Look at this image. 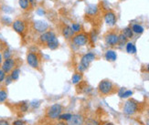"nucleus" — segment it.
<instances>
[{"label": "nucleus", "mask_w": 149, "mask_h": 125, "mask_svg": "<svg viewBox=\"0 0 149 125\" xmlns=\"http://www.w3.org/2000/svg\"><path fill=\"white\" fill-rule=\"evenodd\" d=\"M29 25H30V22H29L26 18L17 17L13 20L11 28L17 35H19L22 38H24L27 37L28 33L29 31Z\"/></svg>", "instance_id": "1"}, {"label": "nucleus", "mask_w": 149, "mask_h": 125, "mask_svg": "<svg viewBox=\"0 0 149 125\" xmlns=\"http://www.w3.org/2000/svg\"><path fill=\"white\" fill-rule=\"evenodd\" d=\"M98 91L102 96H109L118 91V88L109 80H102L98 85Z\"/></svg>", "instance_id": "2"}, {"label": "nucleus", "mask_w": 149, "mask_h": 125, "mask_svg": "<svg viewBox=\"0 0 149 125\" xmlns=\"http://www.w3.org/2000/svg\"><path fill=\"white\" fill-rule=\"evenodd\" d=\"M70 41L72 44L74 45L75 47H83V46H86L89 41H90V37L89 34L84 31H81L79 33H76L73 35V37L70 38Z\"/></svg>", "instance_id": "3"}, {"label": "nucleus", "mask_w": 149, "mask_h": 125, "mask_svg": "<svg viewBox=\"0 0 149 125\" xmlns=\"http://www.w3.org/2000/svg\"><path fill=\"white\" fill-rule=\"evenodd\" d=\"M49 29V26L47 22L41 20H34L30 22L29 25V31L33 32L34 34L40 36L42 33L46 32Z\"/></svg>", "instance_id": "4"}, {"label": "nucleus", "mask_w": 149, "mask_h": 125, "mask_svg": "<svg viewBox=\"0 0 149 125\" xmlns=\"http://www.w3.org/2000/svg\"><path fill=\"white\" fill-rule=\"evenodd\" d=\"M119 40V32L117 28L109 29L104 34V41L109 47H115L118 45Z\"/></svg>", "instance_id": "5"}, {"label": "nucleus", "mask_w": 149, "mask_h": 125, "mask_svg": "<svg viewBox=\"0 0 149 125\" xmlns=\"http://www.w3.org/2000/svg\"><path fill=\"white\" fill-rule=\"evenodd\" d=\"M27 63L32 69H40L41 64L40 54L38 51H29L27 54Z\"/></svg>", "instance_id": "6"}, {"label": "nucleus", "mask_w": 149, "mask_h": 125, "mask_svg": "<svg viewBox=\"0 0 149 125\" xmlns=\"http://www.w3.org/2000/svg\"><path fill=\"white\" fill-rule=\"evenodd\" d=\"M95 60V54L93 52H89L85 55H83L81 58V62L78 65V72L82 73L83 71H85L88 68L90 64L92 63Z\"/></svg>", "instance_id": "7"}, {"label": "nucleus", "mask_w": 149, "mask_h": 125, "mask_svg": "<svg viewBox=\"0 0 149 125\" xmlns=\"http://www.w3.org/2000/svg\"><path fill=\"white\" fill-rule=\"evenodd\" d=\"M102 17H103V20H104L105 24L109 26V27H114L116 23H117V16H116V13L111 8L103 10Z\"/></svg>", "instance_id": "8"}, {"label": "nucleus", "mask_w": 149, "mask_h": 125, "mask_svg": "<svg viewBox=\"0 0 149 125\" xmlns=\"http://www.w3.org/2000/svg\"><path fill=\"white\" fill-rule=\"evenodd\" d=\"M101 8H99L98 5H88L87 8L85 9V17L88 20L92 21L95 20V19L99 17V13H100Z\"/></svg>", "instance_id": "9"}, {"label": "nucleus", "mask_w": 149, "mask_h": 125, "mask_svg": "<svg viewBox=\"0 0 149 125\" xmlns=\"http://www.w3.org/2000/svg\"><path fill=\"white\" fill-rule=\"evenodd\" d=\"M139 110V103L134 100H128L124 105V112L127 115H133Z\"/></svg>", "instance_id": "10"}, {"label": "nucleus", "mask_w": 149, "mask_h": 125, "mask_svg": "<svg viewBox=\"0 0 149 125\" xmlns=\"http://www.w3.org/2000/svg\"><path fill=\"white\" fill-rule=\"evenodd\" d=\"M61 111H62V106L59 103H55L53 104L52 106H50L48 110V112L47 115L49 119L51 120H55L58 119L60 117V115L61 114Z\"/></svg>", "instance_id": "11"}, {"label": "nucleus", "mask_w": 149, "mask_h": 125, "mask_svg": "<svg viewBox=\"0 0 149 125\" xmlns=\"http://www.w3.org/2000/svg\"><path fill=\"white\" fill-rule=\"evenodd\" d=\"M17 67V60L14 58H10L8 60H4L0 68H1L6 74H9L10 72Z\"/></svg>", "instance_id": "12"}, {"label": "nucleus", "mask_w": 149, "mask_h": 125, "mask_svg": "<svg viewBox=\"0 0 149 125\" xmlns=\"http://www.w3.org/2000/svg\"><path fill=\"white\" fill-rule=\"evenodd\" d=\"M61 35L64 37V38L67 39V40H70V38L73 37V35L75 33L73 32V30L72 29V27L70 25L62 23L61 26Z\"/></svg>", "instance_id": "13"}, {"label": "nucleus", "mask_w": 149, "mask_h": 125, "mask_svg": "<svg viewBox=\"0 0 149 125\" xmlns=\"http://www.w3.org/2000/svg\"><path fill=\"white\" fill-rule=\"evenodd\" d=\"M53 33H54V30H52V29H49L46 32L42 33V34H40V36L38 37L37 43L38 45H40V46H44V47H46L49 38L51 37V35H52Z\"/></svg>", "instance_id": "14"}, {"label": "nucleus", "mask_w": 149, "mask_h": 125, "mask_svg": "<svg viewBox=\"0 0 149 125\" xmlns=\"http://www.w3.org/2000/svg\"><path fill=\"white\" fill-rule=\"evenodd\" d=\"M60 47V42H59V39H58L57 36H56V33L54 32L51 37L49 38V40L47 42V45H46V48L51 49V50H55L57 49L58 48Z\"/></svg>", "instance_id": "15"}, {"label": "nucleus", "mask_w": 149, "mask_h": 125, "mask_svg": "<svg viewBox=\"0 0 149 125\" xmlns=\"http://www.w3.org/2000/svg\"><path fill=\"white\" fill-rule=\"evenodd\" d=\"M84 122L83 117L80 114L72 115V117L67 121V125H82Z\"/></svg>", "instance_id": "16"}, {"label": "nucleus", "mask_w": 149, "mask_h": 125, "mask_svg": "<svg viewBox=\"0 0 149 125\" xmlns=\"http://www.w3.org/2000/svg\"><path fill=\"white\" fill-rule=\"evenodd\" d=\"M18 5H19V8L26 12H29L33 9L30 5L29 0H18Z\"/></svg>", "instance_id": "17"}, {"label": "nucleus", "mask_w": 149, "mask_h": 125, "mask_svg": "<svg viewBox=\"0 0 149 125\" xmlns=\"http://www.w3.org/2000/svg\"><path fill=\"white\" fill-rule=\"evenodd\" d=\"M106 60L108 61H115L116 58H117V54H116V52L113 49H109L105 52V55H104Z\"/></svg>", "instance_id": "18"}, {"label": "nucleus", "mask_w": 149, "mask_h": 125, "mask_svg": "<svg viewBox=\"0 0 149 125\" xmlns=\"http://www.w3.org/2000/svg\"><path fill=\"white\" fill-rule=\"evenodd\" d=\"M12 22H13V20L8 16L5 15V16L0 17V23H1L3 26H5V27H11Z\"/></svg>", "instance_id": "19"}, {"label": "nucleus", "mask_w": 149, "mask_h": 125, "mask_svg": "<svg viewBox=\"0 0 149 125\" xmlns=\"http://www.w3.org/2000/svg\"><path fill=\"white\" fill-rule=\"evenodd\" d=\"M119 96L122 99H125V98H128L133 95V91L132 90H126L125 88H122L119 90V92H118Z\"/></svg>", "instance_id": "20"}, {"label": "nucleus", "mask_w": 149, "mask_h": 125, "mask_svg": "<svg viewBox=\"0 0 149 125\" xmlns=\"http://www.w3.org/2000/svg\"><path fill=\"white\" fill-rule=\"evenodd\" d=\"M131 28H132V30H133V32L134 33V34H138V35H140V34H142V33L144 32V28H143V26H141L140 24H134L132 27H131Z\"/></svg>", "instance_id": "21"}, {"label": "nucleus", "mask_w": 149, "mask_h": 125, "mask_svg": "<svg viewBox=\"0 0 149 125\" xmlns=\"http://www.w3.org/2000/svg\"><path fill=\"white\" fill-rule=\"evenodd\" d=\"M19 74H20V69H19V68H17V67H16V68L9 73V75H10L11 78L13 80V81H16L18 80Z\"/></svg>", "instance_id": "22"}, {"label": "nucleus", "mask_w": 149, "mask_h": 125, "mask_svg": "<svg viewBox=\"0 0 149 125\" xmlns=\"http://www.w3.org/2000/svg\"><path fill=\"white\" fill-rule=\"evenodd\" d=\"M122 33H123V34H124L128 39L133 38H134V33L133 32L131 27H127V28H124V29L122 30Z\"/></svg>", "instance_id": "23"}, {"label": "nucleus", "mask_w": 149, "mask_h": 125, "mask_svg": "<svg viewBox=\"0 0 149 125\" xmlns=\"http://www.w3.org/2000/svg\"><path fill=\"white\" fill-rule=\"evenodd\" d=\"M126 51L129 54H135L136 53V47L133 42L126 43Z\"/></svg>", "instance_id": "24"}, {"label": "nucleus", "mask_w": 149, "mask_h": 125, "mask_svg": "<svg viewBox=\"0 0 149 125\" xmlns=\"http://www.w3.org/2000/svg\"><path fill=\"white\" fill-rule=\"evenodd\" d=\"M2 56L4 60H8V58H12V51L8 47H5L2 49Z\"/></svg>", "instance_id": "25"}, {"label": "nucleus", "mask_w": 149, "mask_h": 125, "mask_svg": "<svg viewBox=\"0 0 149 125\" xmlns=\"http://www.w3.org/2000/svg\"><path fill=\"white\" fill-rule=\"evenodd\" d=\"M82 80V74L81 72H77L75 73L73 76H72V82L73 84H79L81 82V81Z\"/></svg>", "instance_id": "26"}, {"label": "nucleus", "mask_w": 149, "mask_h": 125, "mask_svg": "<svg viewBox=\"0 0 149 125\" xmlns=\"http://www.w3.org/2000/svg\"><path fill=\"white\" fill-rule=\"evenodd\" d=\"M8 100V91L6 89H0V104Z\"/></svg>", "instance_id": "27"}, {"label": "nucleus", "mask_w": 149, "mask_h": 125, "mask_svg": "<svg viewBox=\"0 0 149 125\" xmlns=\"http://www.w3.org/2000/svg\"><path fill=\"white\" fill-rule=\"evenodd\" d=\"M128 42V38L123 34L122 32L119 33V40H118V45L120 46H124V45H126V43Z\"/></svg>", "instance_id": "28"}, {"label": "nucleus", "mask_w": 149, "mask_h": 125, "mask_svg": "<svg viewBox=\"0 0 149 125\" xmlns=\"http://www.w3.org/2000/svg\"><path fill=\"white\" fill-rule=\"evenodd\" d=\"M70 27H72V29L73 30V32L75 33V34L76 33H79V32L82 31V27H81V25L79 23H72Z\"/></svg>", "instance_id": "29"}, {"label": "nucleus", "mask_w": 149, "mask_h": 125, "mask_svg": "<svg viewBox=\"0 0 149 125\" xmlns=\"http://www.w3.org/2000/svg\"><path fill=\"white\" fill-rule=\"evenodd\" d=\"M1 11L4 12L5 14H9V13H12V12H13V9H12L11 6H6V5H5V6L2 5V6H1Z\"/></svg>", "instance_id": "30"}, {"label": "nucleus", "mask_w": 149, "mask_h": 125, "mask_svg": "<svg viewBox=\"0 0 149 125\" xmlns=\"http://www.w3.org/2000/svg\"><path fill=\"white\" fill-rule=\"evenodd\" d=\"M70 117H72V114H70V113H65V114H61L60 117H59V119H60V120H63V121H68Z\"/></svg>", "instance_id": "31"}, {"label": "nucleus", "mask_w": 149, "mask_h": 125, "mask_svg": "<svg viewBox=\"0 0 149 125\" xmlns=\"http://www.w3.org/2000/svg\"><path fill=\"white\" fill-rule=\"evenodd\" d=\"M5 84L6 85V86H8L9 84H11L12 83V81H13V80L11 78V77H10V75L9 74H6V78H5Z\"/></svg>", "instance_id": "32"}, {"label": "nucleus", "mask_w": 149, "mask_h": 125, "mask_svg": "<svg viewBox=\"0 0 149 125\" xmlns=\"http://www.w3.org/2000/svg\"><path fill=\"white\" fill-rule=\"evenodd\" d=\"M40 101H33L30 102V106L32 108H34V109L38 108V107H40Z\"/></svg>", "instance_id": "33"}, {"label": "nucleus", "mask_w": 149, "mask_h": 125, "mask_svg": "<svg viewBox=\"0 0 149 125\" xmlns=\"http://www.w3.org/2000/svg\"><path fill=\"white\" fill-rule=\"evenodd\" d=\"M6 74L5 73V71L1 68H0V83L4 82L5 78H6Z\"/></svg>", "instance_id": "34"}, {"label": "nucleus", "mask_w": 149, "mask_h": 125, "mask_svg": "<svg viewBox=\"0 0 149 125\" xmlns=\"http://www.w3.org/2000/svg\"><path fill=\"white\" fill-rule=\"evenodd\" d=\"M29 109V105L27 102H22L21 105H20V110L23 111V112H25V111H27Z\"/></svg>", "instance_id": "35"}, {"label": "nucleus", "mask_w": 149, "mask_h": 125, "mask_svg": "<svg viewBox=\"0 0 149 125\" xmlns=\"http://www.w3.org/2000/svg\"><path fill=\"white\" fill-rule=\"evenodd\" d=\"M13 125H25V122H23L21 120H17L13 122Z\"/></svg>", "instance_id": "36"}, {"label": "nucleus", "mask_w": 149, "mask_h": 125, "mask_svg": "<svg viewBox=\"0 0 149 125\" xmlns=\"http://www.w3.org/2000/svg\"><path fill=\"white\" fill-rule=\"evenodd\" d=\"M0 125H10V124L6 120L1 119V120H0Z\"/></svg>", "instance_id": "37"}, {"label": "nucleus", "mask_w": 149, "mask_h": 125, "mask_svg": "<svg viewBox=\"0 0 149 125\" xmlns=\"http://www.w3.org/2000/svg\"><path fill=\"white\" fill-rule=\"evenodd\" d=\"M29 2H30V5L32 6V8H34L35 6H37V1H36V0H29Z\"/></svg>", "instance_id": "38"}, {"label": "nucleus", "mask_w": 149, "mask_h": 125, "mask_svg": "<svg viewBox=\"0 0 149 125\" xmlns=\"http://www.w3.org/2000/svg\"><path fill=\"white\" fill-rule=\"evenodd\" d=\"M3 60H4V58H3V56H2V52L0 51V66H1V64H2V62H3Z\"/></svg>", "instance_id": "39"}, {"label": "nucleus", "mask_w": 149, "mask_h": 125, "mask_svg": "<svg viewBox=\"0 0 149 125\" xmlns=\"http://www.w3.org/2000/svg\"><path fill=\"white\" fill-rule=\"evenodd\" d=\"M57 125H67L66 123H64L63 122H59V123H57Z\"/></svg>", "instance_id": "40"}, {"label": "nucleus", "mask_w": 149, "mask_h": 125, "mask_svg": "<svg viewBox=\"0 0 149 125\" xmlns=\"http://www.w3.org/2000/svg\"><path fill=\"white\" fill-rule=\"evenodd\" d=\"M146 71H147V72H149V63L146 65Z\"/></svg>", "instance_id": "41"}, {"label": "nucleus", "mask_w": 149, "mask_h": 125, "mask_svg": "<svg viewBox=\"0 0 149 125\" xmlns=\"http://www.w3.org/2000/svg\"><path fill=\"white\" fill-rule=\"evenodd\" d=\"M146 125H149V119L146 121Z\"/></svg>", "instance_id": "42"}, {"label": "nucleus", "mask_w": 149, "mask_h": 125, "mask_svg": "<svg viewBox=\"0 0 149 125\" xmlns=\"http://www.w3.org/2000/svg\"><path fill=\"white\" fill-rule=\"evenodd\" d=\"M106 125H113V123H111V122H110V123H107Z\"/></svg>", "instance_id": "43"}, {"label": "nucleus", "mask_w": 149, "mask_h": 125, "mask_svg": "<svg viewBox=\"0 0 149 125\" xmlns=\"http://www.w3.org/2000/svg\"><path fill=\"white\" fill-rule=\"evenodd\" d=\"M1 6L2 5H1V2H0V11H1Z\"/></svg>", "instance_id": "44"}, {"label": "nucleus", "mask_w": 149, "mask_h": 125, "mask_svg": "<svg viewBox=\"0 0 149 125\" xmlns=\"http://www.w3.org/2000/svg\"><path fill=\"white\" fill-rule=\"evenodd\" d=\"M121 1H125V0H121Z\"/></svg>", "instance_id": "45"}, {"label": "nucleus", "mask_w": 149, "mask_h": 125, "mask_svg": "<svg viewBox=\"0 0 149 125\" xmlns=\"http://www.w3.org/2000/svg\"><path fill=\"white\" fill-rule=\"evenodd\" d=\"M79 1H83V0H79Z\"/></svg>", "instance_id": "46"}]
</instances>
